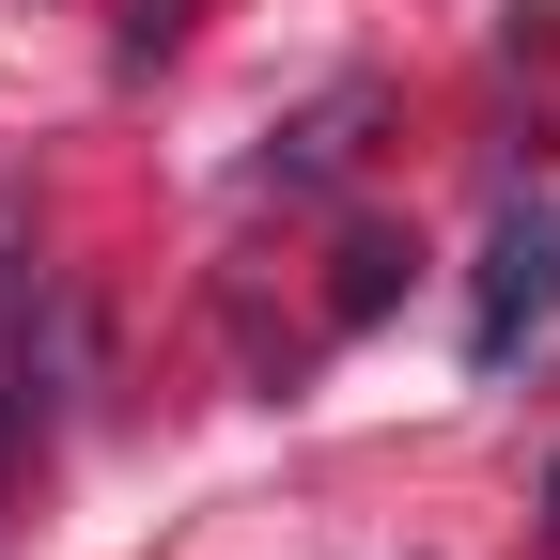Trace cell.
Listing matches in <instances>:
<instances>
[{
    "label": "cell",
    "instance_id": "cell-1",
    "mask_svg": "<svg viewBox=\"0 0 560 560\" xmlns=\"http://www.w3.org/2000/svg\"><path fill=\"white\" fill-rule=\"evenodd\" d=\"M545 327H560V202H499V234H482V296H467V359L514 374Z\"/></svg>",
    "mask_w": 560,
    "mask_h": 560
},
{
    "label": "cell",
    "instance_id": "cell-2",
    "mask_svg": "<svg viewBox=\"0 0 560 560\" xmlns=\"http://www.w3.org/2000/svg\"><path fill=\"white\" fill-rule=\"evenodd\" d=\"M359 125H374V79H342V94H327V109H312L296 140H280V156H265V172H296V187H327L342 156H359Z\"/></svg>",
    "mask_w": 560,
    "mask_h": 560
},
{
    "label": "cell",
    "instance_id": "cell-3",
    "mask_svg": "<svg viewBox=\"0 0 560 560\" xmlns=\"http://www.w3.org/2000/svg\"><path fill=\"white\" fill-rule=\"evenodd\" d=\"M389 280H405V234H342V327H374Z\"/></svg>",
    "mask_w": 560,
    "mask_h": 560
},
{
    "label": "cell",
    "instance_id": "cell-4",
    "mask_svg": "<svg viewBox=\"0 0 560 560\" xmlns=\"http://www.w3.org/2000/svg\"><path fill=\"white\" fill-rule=\"evenodd\" d=\"M172 32H187V0H125V62H156Z\"/></svg>",
    "mask_w": 560,
    "mask_h": 560
},
{
    "label": "cell",
    "instance_id": "cell-5",
    "mask_svg": "<svg viewBox=\"0 0 560 560\" xmlns=\"http://www.w3.org/2000/svg\"><path fill=\"white\" fill-rule=\"evenodd\" d=\"M545 529H560V467H545Z\"/></svg>",
    "mask_w": 560,
    "mask_h": 560
}]
</instances>
